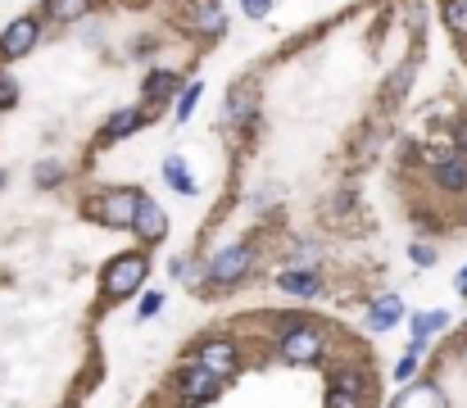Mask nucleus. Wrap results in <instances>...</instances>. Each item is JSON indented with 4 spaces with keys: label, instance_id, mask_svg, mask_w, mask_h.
Here are the masks:
<instances>
[{
    "label": "nucleus",
    "instance_id": "f257e3e1",
    "mask_svg": "<svg viewBox=\"0 0 467 408\" xmlns=\"http://www.w3.org/2000/svg\"><path fill=\"white\" fill-rule=\"evenodd\" d=\"M277 354L286 363H318L327 354V332L308 318V313H295L282 322V341H277Z\"/></svg>",
    "mask_w": 467,
    "mask_h": 408
},
{
    "label": "nucleus",
    "instance_id": "f03ea898",
    "mask_svg": "<svg viewBox=\"0 0 467 408\" xmlns=\"http://www.w3.org/2000/svg\"><path fill=\"white\" fill-rule=\"evenodd\" d=\"M150 281V259H145V250H128V255H113V263H105V272H100V291H105V300H132L141 286Z\"/></svg>",
    "mask_w": 467,
    "mask_h": 408
},
{
    "label": "nucleus",
    "instance_id": "7ed1b4c3",
    "mask_svg": "<svg viewBox=\"0 0 467 408\" xmlns=\"http://www.w3.org/2000/svg\"><path fill=\"white\" fill-rule=\"evenodd\" d=\"M141 200H145V195H141V191H132V186H113V191H105V195H96V200L87 204V214H91L96 223L113 227V231H132Z\"/></svg>",
    "mask_w": 467,
    "mask_h": 408
},
{
    "label": "nucleus",
    "instance_id": "20e7f679",
    "mask_svg": "<svg viewBox=\"0 0 467 408\" xmlns=\"http://www.w3.org/2000/svg\"><path fill=\"white\" fill-rule=\"evenodd\" d=\"M36 41H42V19L36 14H23V19H14L5 32H0V59H23V55H32L36 51Z\"/></svg>",
    "mask_w": 467,
    "mask_h": 408
},
{
    "label": "nucleus",
    "instance_id": "39448f33",
    "mask_svg": "<svg viewBox=\"0 0 467 408\" xmlns=\"http://www.w3.org/2000/svg\"><path fill=\"white\" fill-rule=\"evenodd\" d=\"M250 268H254V250H250V245H222V250L214 255V263H209V281L214 286H237Z\"/></svg>",
    "mask_w": 467,
    "mask_h": 408
},
{
    "label": "nucleus",
    "instance_id": "423d86ee",
    "mask_svg": "<svg viewBox=\"0 0 467 408\" xmlns=\"http://www.w3.org/2000/svg\"><path fill=\"white\" fill-rule=\"evenodd\" d=\"M368 399V381L359 367H340L331 373V386H327V408H363Z\"/></svg>",
    "mask_w": 467,
    "mask_h": 408
},
{
    "label": "nucleus",
    "instance_id": "0eeeda50",
    "mask_svg": "<svg viewBox=\"0 0 467 408\" xmlns=\"http://www.w3.org/2000/svg\"><path fill=\"white\" fill-rule=\"evenodd\" d=\"M196 363L227 381V377L241 373V349H237V341H222V336H218V341H205V345L196 349Z\"/></svg>",
    "mask_w": 467,
    "mask_h": 408
},
{
    "label": "nucleus",
    "instance_id": "6e6552de",
    "mask_svg": "<svg viewBox=\"0 0 467 408\" xmlns=\"http://www.w3.org/2000/svg\"><path fill=\"white\" fill-rule=\"evenodd\" d=\"M218 390H222V377H214L209 367H186V373L177 377V395H182V404L186 408H196V404H209V399H218Z\"/></svg>",
    "mask_w": 467,
    "mask_h": 408
},
{
    "label": "nucleus",
    "instance_id": "1a4fd4ad",
    "mask_svg": "<svg viewBox=\"0 0 467 408\" xmlns=\"http://www.w3.org/2000/svg\"><path fill=\"white\" fill-rule=\"evenodd\" d=\"M432 177H436V186L440 191H454V195H463L467 191V154H432Z\"/></svg>",
    "mask_w": 467,
    "mask_h": 408
},
{
    "label": "nucleus",
    "instance_id": "9d476101",
    "mask_svg": "<svg viewBox=\"0 0 467 408\" xmlns=\"http://www.w3.org/2000/svg\"><path fill=\"white\" fill-rule=\"evenodd\" d=\"M132 231L141 236V245H160L164 236H168V214L160 209L154 200H141V209H136V223H132Z\"/></svg>",
    "mask_w": 467,
    "mask_h": 408
},
{
    "label": "nucleus",
    "instance_id": "9b49d317",
    "mask_svg": "<svg viewBox=\"0 0 467 408\" xmlns=\"http://www.w3.org/2000/svg\"><path fill=\"white\" fill-rule=\"evenodd\" d=\"M391 408H449V399L436 381H404V390Z\"/></svg>",
    "mask_w": 467,
    "mask_h": 408
},
{
    "label": "nucleus",
    "instance_id": "f8f14e48",
    "mask_svg": "<svg viewBox=\"0 0 467 408\" xmlns=\"http://www.w3.org/2000/svg\"><path fill=\"white\" fill-rule=\"evenodd\" d=\"M254 91H259V82H254V77H241L237 87H231V96H227V109H222V118H227V122H245V118L259 109Z\"/></svg>",
    "mask_w": 467,
    "mask_h": 408
},
{
    "label": "nucleus",
    "instance_id": "ddd939ff",
    "mask_svg": "<svg viewBox=\"0 0 467 408\" xmlns=\"http://www.w3.org/2000/svg\"><path fill=\"white\" fill-rule=\"evenodd\" d=\"M277 286H282L286 295H300V300L323 295V277H318L314 268H286V272L277 277Z\"/></svg>",
    "mask_w": 467,
    "mask_h": 408
},
{
    "label": "nucleus",
    "instance_id": "4468645a",
    "mask_svg": "<svg viewBox=\"0 0 467 408\" xmlns=\"http://www.w3.org/2000/svg\"><path fill=\"white\" fill-rule=\"evenodd\" d=\"M400 318H404V300L400 295H377L368 304V332H391Z\"/></svg>",
    "mask_w": 467,
    "mask_h": 408
},
{
    "label": "nucleus",
    "instance_id": "2eb2a0df",
    "mask_svg": "<svg viewBox=\"0 0 467 408\" xmlns=\"http://www.w3.org/2000/svg\"><path fill=\"white\" fill-rule=\"evenodd\" d=\"M141 128H145V109H119V114L105 122V141H128Z\"/></svg>",
    "mask_w": 467,
    "mask_h": 408
},
{
    "label": "nucleus",
    "instance_id": "dca6fc26",
    "mask_svg": "<svg viewBox=\"0 0 467 408\" xmlns=\"http://www.w3.org/2000/svg\"><path fill=\"white\" fill-rule=\"evenodd\" d=\"M177 87H182V77L160 68V73H145V87H141V91H145V100L154 105V100H173V96H177Z\"/></svg>",
    "mask_w": 467,
    "mask_h": 408
},
{
    "label": "nucleus",
    "instance_id": "f3484780",
    "mask_svg": "<svg viewBox=\"0 0 467 408\" xmlns=\"http://www.w3.org/2000/svg\"><path fill=\"white\" fill-rule=\"evenodd\" d=\"M196 27H200L205 36H222V32H227V14H222L218 0H205V5H196Z\"/></svg>",
    "mask_w": 467,
    "mask_h": 408
},
{
    "label": "nucleus",
    "instance_id": "a211bd4d",
    "mask_svg": "<svg viewBox=\"0 0 467 408\" xmlns=\"http://www.w3.org/2000/svg\"><path fill=\"white\" fill-rule=\"evenodd\" d=\"M445 326H449V313L445 309H426V313L413 318V341H432L436 332H445Z\"/></svg>",
    "mask_w": 467,
    "mask_h": 408
},
{
    "label": "nucleus",
    "instance_id": "6ab92c4d",
    "mask_svg": "<svg viewBox=\"0 0 467 408\" xmlns=\"http://www.w3.org/2000/svg\"><path fill=\"white\" fill-rule=\"evenodd\" d=\"M164 182L177 191V195H196V177H191V169L173 154V159H164Z\"/></svg>",
    "mask_w": 467,
    "mask_h": 408
},
{
    "label": "nucleus",
    "instance_id": "aec40b11",
    "mask_svg": "<svg viewBox=\"0 0 467 408\" xmlns=\"http://www.w3.org/2000/svg\"><path fill=\"white\" fill-rule=\"evenodd\" d=\"M91 10V0H46V19H55V23H77Z\"/></svg>",
    "mask_w": 467,
    "mask_h": 408
},
{
    "label": "nucleus",
    "instance_id": "412c9836",
    "mask_svg": "<svg viewBox=\"0 0 467 408\" xmlns=\"http://www.w3.org/2000/svg\"><path fill=\"white\" fill-rule=\"evenodd\" d=\"M440 19L454 36H467V0H440Z\"/></svg>",
    "mask_w": 467,
    "mask_h": 408
},
{
    "label": "nucleus",
    "instance_id": "4be33fe9",
    "mask_svg": "<svg viewBox=\"0 0 467 408\" xmlns=\"http://www.w3.org/2000/svg\"><path fill=\"white\" fill-rule=\"evenodd\" d=\"M422 349H426V341H413V345H409V354H404V358L395 363V381H400V386L417 377V363H422Z\"/></svg>",
    "mask_w": 467,
    "mask_h": 408
},
{
    "label": "nucleus",
    "instance_id": "5701e85b",
    "mask_svg": "<svg viewBox=\"0 0 467 408\" xmlns=\"http://www.w3.org/2000/svg\"><path fill=\"white\" fill-rule=\"evenodd\" d=\"M200 96H205V87H200V82H191V87H186V91L177 96V105H173V118H177V122H186L191 114H196Z\"/></svg>",
    "mask_w": 467,
    "mask_h": 408
},
{
    "label": "nucleus",
    "instance_id": "b1692460",
    "mask_svg": "<svg viewBox=\"0 0 467 408\" xmlns=\"http://www.w3.org/2000/svg\"><path fill=\"white\" fill-rule=\"evenodd\" d=\"M36 186H46V191H55L59 182H64V163L59 159H42V163H36Z\"/></svg>",
    "mask_w": 467,
    "mask_h": 408
},
{
    "label": "nucleus",
    "instance_id": "393cba45",
    "mask_svg": "<svg viewBox=\"0 0 467 408\" xmlns=\"http://www.w3.org/2000/svg\"><path fill=\"white\" fill-rule=\"evenodd\" d=\"M14 100H19V82L10 73H0V109H14Z\"/></svg>",
    "mask_w": 467,
    "mask_h": 408
},
{
    "label": "nucleus",
    "instance_id": "a878e982",
    "mask_svg": "<svg viewBox=\"0 0 467 408\" xmlns=\"http://www.w3.org/2000/svg\"><path fill=\"white\" fill-rule=\"evenodd\" d=\"M409 255H413V263H417V268H432V263H436V245H426V240H417V245H413V250H409Z\"/></svg>",
    "mask_w": 467,
    "mask_h": 408
},
{
    "label": "nucleus",
    "instance_id": "bb28decb",
    "mask_svg": "<svg viewBox=\"0 0 467 408\" xmlns=\"http://www.w3.org/2000/svg\"><path fill=\"white\" fill-rule=\"evenodd\" d=\"M241 5H245V19H254V23L272 14V0H241Z\"/></svg>",
    "mask_w": 467,
    "mask_h": 408
},
{
    "label": "nucleus",
    "instance_id": "cd10ccee",
    "mask_svg": "<svg viewBox=\"0 0 467 408\" xmlns=\"http://www.w3.org/2000/svg\"><path fill=\"white\" fill-rule=\"evenodd\" d=\"M164 309V295L160 291H150V295H141V318H154V313H160Z\"/></svg>",
    "mask_w": 467,
    "mask_h": 408
},
{
    "label": "nucleus",
    "instance_id": "c85d7f7f",
    "mask_svg": "<svg viewBox=\"0 0 467 408\" xmlns=\"http://www.w3.org/2000/svg\"><path fill=\"white\" fill-rule=\"evenodd\" d=\"M449 141H454V150H458V154H467V118L449 128Z\"/></svg>",
    "mask_w": 467,
    "mask_h": 408
},
{
    "label": "nucleus",
    "instance_id": "c756f323",
    "mask_svg": "<svg viewBox=\"0 0 467 408\" xmlns=\"http://www.w3.org/2000/svg\"><path fill=\"white\" fill-rule=\"evenodd\" d=\"M168 272H173V277H186V272H191V263H186V259H173V263H168Z\"/></svg>",
    "mask_w": 467,
    "mask_h": 408
},
{
    "label": "nucleus",
    "instance_id": "7c9ffc66",
    "mask_svg": "<svg viewBox=\"0 0 467 408\" xmlns=\"http://www.w3.org/2000/svg\"><path fill=\"white\" fill-rule=\"evenodd\" d=\"M454 291H458V295H467V268H458V277H454Z\"/></svg>",
    "mask_w": 467,
    "mask_h": 408
},
{
    "label": "nucleus",
    "instance_id": "2f4dec72",
    "mask_svg": "<svg viewBox=\"0 0 467 408\" xmlns=\"http://www.w3.org/2000/svg\"><path fill=\"white\" fill-rule=\"evenodd\" d=\"M0 186H5V169H0Z\"/></svg>",
    "mask_w": 467,
    "mask_h": 408
}]
</instances>
